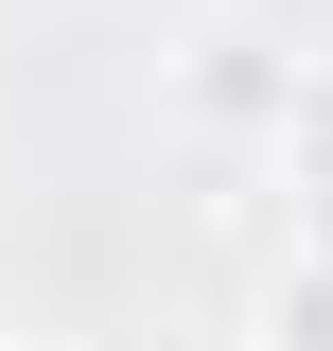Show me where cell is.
I'll list each match as a JSON object with an SVG mask.
<instances>
[{"label":"cell","instance_id":"obj_1","mask_svg":"<svg viewBox=\"0 0 333 351\" xmlns=\"http://www.w3.org/2000/svg\"><path fill=\"white\" fill-rule=\"evenodd\" d=\"M175 106H193V123H228V141H281V106H298V53H281V36H193Z\"/></svg>","mask_w":333,"mask_h":351},{"label":"cell","instance_id":"obj_2","mask_svg":"<svg viewBox=\"0 0 333 351\" xmlns=\"http://www.w3.org/2000/svg\"><path fill=\"white\" fill-rule=\"evenodd\" d=\"M281 176H298V228L333 246V53H298V106H281Z\"/></svg>","mask_w":333,"mask_h":351},{"label":"cell","instance_id":"obj_3","mask_svg":"<svg viewBox=\"0 0 333 351\" xmlns=\"http://www.w3.org/2000/svg\"><path fill=\"white\" fill-rule=\"evenodd\" d=\"M246 351H333V246L298 228V263L263 281V316H246Z\"/></svg>","mask_w":333,"mask_h":351},{"label":"cell","instance_id":"obj_4","mask_svg":"<svg viewBox=\"0 0 333 351\" xmlns=\"http://www.w3.org/2000/svg\"><path fill=\"white\" fill-rule=\"evenodd\" d=\"M0 351H53V334H0Z\"/></svg>","mask_w":333,"mask_h":351}]
</instances>
